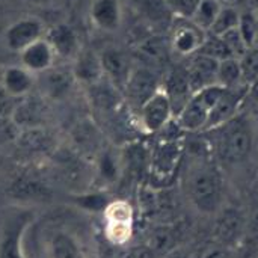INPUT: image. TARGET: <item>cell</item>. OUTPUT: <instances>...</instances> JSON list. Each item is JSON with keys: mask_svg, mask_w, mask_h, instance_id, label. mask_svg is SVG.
Listing matches in <instances>:
<instances>
[{"mask_svg": "<svg viewBox=\"0 0 258 258\" xmlns=\"http://www.w3.org/2000/svg\"><path fill=\"white\" fill-rule=\"evenodd\" d=\"M186 189L190 203L201 213H216L222 203V177L213 162L200 160L187 174Z\"/></svg>", "mask_w": 258, "mask_h": 258, "instance_id": "obj_1", "label": "cell"}, {"mask_svg": "<svg viewBox=\"0 0 258 258\" xmlns=\"http://www.w3.org/2000/svg\"><path fill=\"white\" fill-rule=\"evenodd\" d=\"M210 132L215 133V151L222 162L237 165L249 157L254 147V130L249 118L239 113Z\"/></svg>", "mask_w": 258, "mask_h": 258, "instance_id": "obj_2", "label": "cell"}, {"mask_svg": "<svg viewBox=\"0 0 258 258\" xmlns=\"http://www.w3.org/2000/svg\"><path fill=\"white\" fill-rule=\"evenodd\" d=\"M225 88L219 85H210L194 92L183 104V107L177 112V116L174 119L177 122V127L189 133L204 132L210 113L222 97Z\"/></svg>", "mask_w": 258, "mask_h": 258, "instance_id": "obj_3", "label": "cell"}, {"mask_svg": "<svg viewBox=\"0 0 258 258\" xmlns=\"http://www.w3.org/2000/svg\"><path fill=\"white\" fill-rule=\"evenodd\" d=\"M172 116L174 104L162 85L138 107V121L141 128L150 135L165 130L171 124Z\"/></svg>", "mask_w": 258, "mask_h": 258, "instance_id": "obj_4", "label": "cell"}, {"mask_svg": "<svg viewBox=\"0 0 258 258\" xmlns=\"http://www.w3.org/2000/svg\"><path fill=\"white\" fill-rule=\"evenodd\" d=\"M47 33V24L36 15H24L6 26L3 30V45L20 54L26 47L33 44L35 41L44 38Z\"/></svg>", "mask_w": 258, "mask_h": 258, "instance_id": "obj_5", "label": "cell"}, {"mask_svg": "<svg viewBox=\"0 0 258 258\" xmlns=\"http://www.w3.org/2000/svg\"><path fill=\"white\" fill-rule=\"evenodd\" d=\"M77 86L70 63H56L53 68L38 76V92L51 104L67 101Z\"/></svg>", "mask_w": 258, "mask_h": 258, "instance_id": "obj_6", "label": "cell"}, {"mask_svg": "<svg viewBox=\"0 0 258 258\" xmlns=\"http://www.w3.org/2000/svg\"><path fill=\"white\" fill-rule=\"evenodd\" d=\"M51 116V103H48L39 92L17 100L11 112V121L18 130L48 127Z\"/></svg>", "mask_w": 258, "mask_h": 258, "instance_id": "obj_7", "label": "cell"}, {"mask_svg": "<svg viewBox=\"0 0 258 258\" xmlns=\"http://www.w3.org/2000/svg\"><path fill=\"white\" fill-rule=\"evenodd\" d=\"M207 35L209 32L203 30L190 18L174 17L169 47L175 54L181 57H190L203 48Z\"/></svg>", "mask_w": 258, "mask_h": 258, "instance_id": "obj_8", "label": "cell"}, {"mask_svg": "<svg viewBox=\"0 0 258 258\" xmlns=\"http://www.w3.org/2000/svg\"><path fill=\"white\" fill-rule=\"evenodd\" d=\"M88 18L94 29L101 33H118L124 24L122 0H91Z\"/></svg>", "mask_w": 258, "mask_h": 258, "instance_id": "obj_9", "label": "cell"}, {"mask_svg": "<svg viewBox=\"0 0 258 258\" xmlns=\"http://www.w3.org/2000/svg\"><path fill=\"white\" fill-rule=\"evenodd\" d=\"M0 88L14 101L29 97L38 89V76L24 68L20 62L5 67L0 71Z\"/></svg>", "mask_w": 258, "mask_h": 258, "instance_id": "obj_10", "label": "cell"}, {"mask_svg": "<svg viewBox=\"0 0 258 258\" xmlns=\"http://www.w3.org/2000/svg\"><path fill=\"white\" fill-rule=\"evenodd\" d=\"M29 222V213H15L3 221L0 230V258H26L23 237Z\"/></svg>", "mask_w": 258, "mask_h": 258, "instance_id": "obj_11", "label": "cell"}, {"mask_svg": "<svg viewBox=\"0 0 258 258\" xmlns=\"http://www.w3.org/2000/svg\"><path fill=\"white\" fill-rule=\"evenodd\" d=\"M45 38L50 42L57 60L62 63H70L83 48L77 30L68 23H56L47 27Z\"/></svg>", "mask_w": 258, "mask_h": 258, "instance_id": "obj_12", "label": "cell"}, {"mask_svg": "<svg viewBox=\"0 0 258 258\" xmlns=\"http://www.w3.org/2000/svg\"><path fill=\"white\" fill-rule=\"evenodd\" d=\"M98 54L104 79L116 89H124L133 71L127 53L118 47H104L101 51H98Z\"/></svg>", "mask_w": 258, "mask_h": 258, "instance_id": "obj_13", "label": "cell"}, {"mask_svg": "<svg viewBox=\"0 0 258 258\" xmlns=\"http://www.w3.org/2000/svg\"><path fill=\"white\" fill-rule=\"evenodd\" d=\"M70 68L79 86H85L86 89L95 86L101 80H104L103 68L100 62L98 51L82 48L77 56L70 62Z\"/></svg>", "mask_w": 258, "mask_h": 258, "instance_id": "obj_14", "label": "cell"}, {"mask_svg": "<svg viewBox=\"0 0 258 258\" xmlns=\"http://www.w3.org/2000/svg\"><path fill=\"white\" fill-rule=\"evenodd\" d=\"M17 56H18V62L35 76L44 74L45 71L53 68L57 62V57L45 36L26 47Z\"/></svg>", "mask_w": 258, "mask_h": 258, "instance_id": "obj_15", "label": "cell"}, {"mask_svg": "<svg viewBox=\"0 0 258 258\" xmlns=\"http://www.w3.org/2000/svg\"><path fill=\"white\" fill-rule=\"evenodd\" d=\"M245 224L246 218L239 209L230 207L222 210L215 225L216 242L227 248L234 246L239 240L243 239Z\"/></svg>", "mask_w": 258, "mask_h": 258, "instance_id": "obj_16", "label": "cell"}, {"mask_svg": "<svg viewBox=\"0 0 258 258\" xmlns=\"http://www.w3.org/2000/svg\"><path fill=\"white\" fill-rule=\"evenodd\" d=\"M218 62L219 60L200 51L190 56V62L186 67V74L192 94L210 85H216Z\"/></svg>", "mask_w": 258, "mask_h": 258, "instance_id": "obj_17", "label": "cell"}, {"mask_svg": "<svg viewBox=\"0 0 258 258\" xmlns=\"http://www.w3.org/2000/svg\"><path fill=\"white\" fill-rule=\"evenodd\" d=\"M15 145L26 154H45L54 150L56 141L48 127H35L20 130Z\"/></svg>", "mask_w": 258, "mask_h": 258, "instance_id": "obj_18", "label": "cell"}, {"mask_svg": "<svg viewBox=\"0 0 258 258\" xmlns=\"http://www.w3.org/2000/svg\"><path fill=\"white\" fill-rule=\"evenodd\" d=\"M8 195L23 203H41V201H47L51 192L41 180L30 178V177H20L9 186Z\"/></svg>", "mask_w": 258, "mask_h": 258, "instance_id": "obj_19", "label": "cell"}, {"mask_svg": "<svg viewBox=\"0 0 258 258\" xmlns=\"http://www.w3.org/2000/svg\"><path fill=\"white\" fill-rule=\"evenodd\" d=\"M50 258H85V252L79 240L68 231H56L48 239Z\"/></svg>", "mask_w": 258, "mask_h": 258, "instance_id": "obj_20", "label": "cell"}, {"mask_svg": "<svg viewBox=\"0 0 258 258\" xmlns=\"http://www.w3.org/2000/svg\"><path fill=\"white\" fill-rule=\"evenodd\" d=\"M181 156V145L175 139L163 141L159 144V147L153 153V168L157 174L166 175L174 171L175 165L178 163Z\"/></svg>", "mask_w": 258, "mask_h": 258, "instance_id": "obj_21", "label": "cell"}, {"mask_svg": "<svg viewBox=\"0 0 258 258\" xmlns=\"http://www.w3.org/2000/svg\"><path fill=\"white\" fill-rule=\"evenodd\" d=\"M160 85H156V80L151 74L147 71H132L128 82L124 88V91L128 94V97L138 103V107L159 88Z\"/></svg>", "mask_w": 258, "mask_h": 258, "instance_id": "obj_22", "label": "cell"}, {"mask_svg": "<svg viewBox=\"0 0 258 258\" xmlns=\"http://www.w3.org/2000/svg\"><path fill=\"white\" fill-rule=\"evenodd\" d=\"M216 85L222 88H237V86L246 85L243 82L242 67L237 57H227L218 62Z\"/></svg>", "mask_w": 258, "mask_h": 258, "instance_id": "obj_23", "label": "cell"}, {"mask_svg": "<svg viewBox=\"0 0 258 258\" xmlns=\"http://www.w3.org/2000/svg\"><path fill=\"white\" fill-rule=\"evenodd\" d=\"M222 6H224L222 0H200L190 20L195 24H198L203 30L210 32Z\"/></svg>", "mask_w": 258, "mask_h": 258, "instance_id": "obj_24", "label": "cell"}, {"mask_svg": "<svg viewBox=\"0 0 258 258\" xmlns=\"http://www.w3.org/2000/svg\"><path fill=\"white\" fill-rule=\"evenodd\" d=\"M94 172L98 174L107 183L115 181L119 175V159H118V156L109 148H101V151L95 157Z\"/></svg>", "mask_w": 258, "mask_h": 258, "instance_id": "obj_25", "label": "cell"}, {"mask_svg": "<svg viewBox=\"0 0 258 258\" xmlns=\"http://www.w3.org/2000/svg\"><path fill=\"white\" fill-rule=\"evenodd\" d=\"M239 18H240V9H237L236 6L231 5H225L222 6L212 30L209 33L216 35V36H222L225 33H228L230 30L236 29L239 26Z\"/></svg>", "mask_w": 258, "mask_h": 258, "instance_id": "obj_26", "label": "cell"}, {"mask_svg": "<svg viewBox=\"0 0 258 258\" xmlns=\"http://www.w3.org/2000/svg\"><path fill=\"white\" fill-rule=\"evenodd\" d=\"M243 41L251 48L255 45L258 32V12L255 8H248L245 11H240L239 26H237Z\"/></svg>", "mask_w": 258, "mask_h": 258, "instance_id": "obj_27", "label": "cell"}, {"mask_svg": "<svg viewBox=\"0 0 258 258\" xmlns=\"http://www.w3.org/2000/svg\"><path fill=\"white\" fill-rule=\"evenodd\" d=\"M104 218L109 224H133L135 213L132 206L124 200H113L104 209Z\"/></svg>", "mask_w": 258, "mask_h": 258, "instance_id": "obj_28", "label": "cell"}, {"mask_svg": "<svg viewBox=\"0 0 258 258\" xmlns=\"http://www.w3.org/2000/svg\"><path fill=\"white\" fill-rule=\"evenodd\" d=\"M133 234V224H109L106 222V237L112 245H125Z\"/></svg>", "mask_w": 258, "mask_h": 258, "instance_id": "obj_29", "label": "cell"}, {"mask_svg": "<svg viewBox=\"0 0 258 258\" xmlns=\"http://www.w3.org/2000/svg\"><path fill=\"white\" fill-rule=\"evenodd\" d=\"M240 67H242V74H243V82L248 85L254 79L258 77V47L248 48L242 57H239Z\"/></svg>", "mask_w": 258, "mask_h": 258, "instance_id": "obj_30", "label": "cell"}, {"mask_svg": "<svg viewBox=\"0 0 258 258\" xmlns=\"http://www.w3.org/2000/svg\"><path fill=\"white\" fill-rule=\"evenodd\" d=\"M172 242H174L172 230H169V228H157L154 231V234H153L151 243H148V245L153 248V251L156 254H163L165 255L166 252L174 249V248H171Z\"/></svg>", "mask_w": 258, "mask_h": 258, "instance_id": "obj_31", "label": "cell"}, {"mask_svg": "<svg viewBox=\"0 0 258 258\" xmlns=\"http://www.w3.org/2000/svg\"><path fill=\"white\" fill-rule=\"evenodd\" d=\"M77 203L80 204V207L89 212H101V210L104 212L106 206L110 201L103 194H83L82 197H79Z\"/></svg>", "mask_w": 258, "mask_h": 258, "instance_id": "obj_32", "label": "cell"}, {"mask_svg": "<svg viewBox=\"0 0 258 258\" xmlns=\"http://www.w3.org/2000/svg\"><path fill=\"white\" fill-rule=\"evenodd\" d=\"M166 3L172 9L174 17L190 18L200 0H166Z\"/></svg>", "mask_w": 258, "mask_h": 258, "instance_id": "obj_33", "label": "cell"}, {"mask_svg": "<svg viewBox=\"0 0 258 258\" xmlns=\"http://www.w3.org/2000/svg\"><path fill=\"white\" fill-rule=\"evenodd\" d=\"M18 128L11 121V118H0V145L6 144H15V139L18 136Z\"/></svg>", "mask_w": 258, "mask_h": 258, "instance_id": "obj_34", "label": "cell"}, {"mask_svg": "<svg viewBox=\"0 0 258 258\" xmlns=\"http://www.w3.org/2000/svg\"><path fill=\"white\" fill-rule=\"evenodd\" d=\"M243 240L248 245H252V243L258 242V209L249 215V218H246Z\"/></svg>", "mask_w": 258, "mask_h": 258, "instance_id": "obj_35", "label": "cell"}, {"mask_svg": "<svg viewBox=\"0 0 258 258\" xmlns=\"http://www.w3.org/2000/svg\"><path fill=\"white\" fill-rule=\"evenodd\" d=\"M198 258H231V254H230V248H227V246L216 242L213 245L206 246L200 252Z\"/></svg>", "mask_w": 258, "mask_h": 258, "instance_id": "obj_36", "label": "cell"}, {"mask_svg": "<svg viewBox=\"0 0 258 258\" xmlns=\"http://www.w3.org/2000/svg\"><path fill=\"white\" fill-rule=\"evenodd\" d=\"M156 252L150 245H142V246H135L130 251L125 252L122 258H156Z\"/></svg>", "mask_w": 258, "mask_h": 258, "instance_id": "obj_37", "label": "cell"}, {"mask_svg": "<svg viewBox=\"0 0 258 258\" xmlns=\"http://www.w3.org/2000/svg\"><path fill=\"white\" fill-rule=\"evenodd\" d=\"M15 101L5 94V91L0 88V118H9L11 112L14 109Z\"/></svg>", "mask_w": 258, "mask_h": 258, "instance_id": "obj_38", "label": "cell"}, {"mask_svg": "<svg viewBox=\"0 0 258 258\" xmlns=\"http://www.w3.org/2000/svg\"><path fill=\"white\" fill-rule=\"evenodd\" d=\"M23 3H27L30 6H36V8H47L54 5L57 0H21Z\"/></svg>", "mask_w": 258, "mask_h": 258, "instance_id": "obj_39", "label": "cell"}, {"mask_svg": "<svg viewBox=\"0 0 258 258\" xmlns=\"http://www.w3.org/2000/svg\"><path fill=\"white\" fill-rule=\"evenodd\" d=\"M163 258H190V255L186 252V251H183V249H178V248H174V249H171L169 252H166Z\"/></svg>", "mask_w": 258, "mask_h": 258, "instance_id": "obj_40", "label": "cell"}, {"mask_svg": "<svg viewBox=\"0 0 258 258\" xmlns=\"http://www.w3.org/2000/svg\"><path fill=\"white\" fill-rule=\"evenodd\" d=\"M248 95L252 97L258 103V77L254 79L251 83H248Z\"/></svg>", "mask_w": 258, "mask_h": 258, "instance_id": "obj_41", "label": "cell"}, {"mask_svg": "<svg viewBox=\"0 0 258 258\" xmlns=\"http://www.w3.org/2000/svg\"><path fill=\"white\" fill-rule=\"evenodd\" d=\"M0 166H2V157H0Z\"/></svg>", "mask_w": 258, "mask_h": 258, "instance_id": "obj_42", "label": "cell"}, {"mask_svg": "<svg viewBox=\"0 0 258 258\" xmlns=\"http://www.w3.org/2000/svg\"><path fill=\"white\" fill-rule=\"evenodd\" d=\"M243 258H245V257H243Z\"/></svg>", "mask_w": 258, "mask_h": 258, "instance_id": "obj_43", "label": "cell"}]
</instances>
